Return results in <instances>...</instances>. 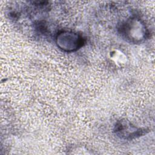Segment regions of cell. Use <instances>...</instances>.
I'll return each instance as SVG.
<instances>
[{"label": "cell", "instance_id": "cell-1", "mask_svg": "<svg viewBox=\"0 0 155 155\" xmlns=\"http://www.w3.org/2000/svg\"><path fill=\"white\" fill-rule=\"evenodd\" d=\"M58 44L64 50L73 51L78 48L82 44L81 38L76 33L62 32L57 38Z\"/></svg>", "mask_w": 155, "mask_h": 155}]
</instances>
